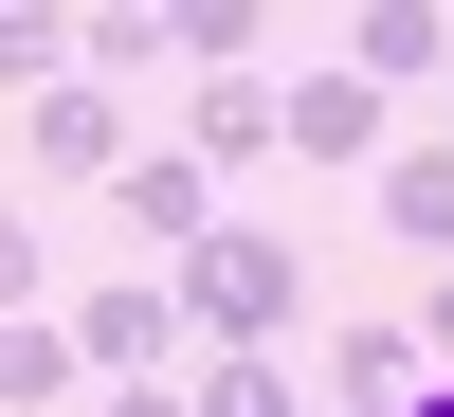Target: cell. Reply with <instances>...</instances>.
Segmentation results:
<instances>
[{"label": "cell", "instance_id": "16", "mask_svg": "<svg viewBox=\"0 0 454 417\" xmlns=\"http://www.w3.org/2000/svg\"><path fill=\"white\" fill-rule=\"evenodd\" d=\"M400 327H419V363L454 382V273H436V290H419V309H400Z\"/></svg>", "mask_w": 454, "mask_h": 417}, {"label": "cell", "instance_id": "12", "mask_svg": "<svg viewBox=\"0 0 454 417\" xmlns=\"http://www.w3.org/2000/svg\"><path fill=\"white\" fill-rule=\"evenodd\" d=\"M164 36H182V91H200V73H254V55H273V0H164Z\"/></svg>", "mask_w": 454, "mask_h": 417}, {"label": "cell", "instance_id": "4", "mask_svg": "<svg viewBox=\"0 0 454 417\" xmlns=\"http://www.w3.org/2000/svg\"><path fill=\"white\" fill-rule=\"evenodd\" d=\"M19 145H36L55 181H91V200H109V181L145 164V127H128V91H91V73H73V91H36V109H19Z\"/></svg>", "mask_w": 454, "mask_h": 417}, {"label": "cell", "instance_id": "5", "mask_svg": "<svg viewBox=\"0 0 454 417\" xmlns=\"http://www.w3.org/2000/svg\"><path fill=\"white\" fill-rule=\"evenodd\" d=\"M109 218H128V236H145V273H182V254L218 236V164H182V145H145V164L109 181Z\"/></svg>", "mask_w": 454, "mask_h": 417}, {"label": "cell", "instance_id": "18", "mask_svg": "<svg viewBox=\"0 0 454 417\" xmlns=\"http://www.w3.org/2000/svg\"><path fill=\"white\" fill-rule=\"evenodd\" d=\"M419 417H454V382H436V399H419Z\"/></svg>", "mask_w": 454, "mask_h": 417}, {"label": "cell", "instance_id": "2", "mask_svg": "<svg viewBox=\"0 0 454 417\" xmlns=\"http://www.w3.org/2000/svg\"><path fill=\"white\" fill-rule=\"evenodd\" d=\"M73 363H91V382H164V363H182V290H164V273L73 290Z\"/></svg>", "mask_w": 454, "mask_h": 417}, {"label": "cell", "instance_id": "17", "mask_svg": "<svg viewBox=\"0 0 454 417\" xmlns=\"http://www.w3.org/2000/svg\"><path fill=\"white\" fill-rule=\"evenodd\" d=\"M73 417H182V382H91Z\"/></svg>", "mask_w": 454, "mask_h": 417}, {"label": "cell", "instance_id": "1", "mask_svg": "<svg viewBox=\"0 0 454 417\" xmlns=\"http://www.w3.org/2000/svg\"><path fill=\"white\" fill-rule=\"evenodd\" d=\"M182 345L200 363H291V327H309V236H273V218H218L200 254H182Z\"/></svg>", "mask_w": 454, "mask_h": 417}, {"label": "cell", "instance_id": "14", "mask_svg": "<svg viewBox=\"0 0 454 417\" xmlns=\"http://www.w3.org/2000/svg\"><path fill=\"white\" fill-rule=\"evenodd\" d=\"M182 417H309V382H291V363H200Z\"/></svg>", "mask_w": 454, "mask_h": 417}, {"label": "cell", "instance_id": "7", "mask_svg": "<svg viewBox=\"0 0 454 417\" xmlns=\"http://www.w3.org/2000/svg\"><path fill=\"white\" fill-rule=\"evenodd\" d=\"M273 127H291V164H364L382 145V91L346 55H309V73H273Z\"/></svg>", "mask_w": 454, "mask_h": 417}, {"label": "cell", "instance_id": "15", "mask_svg": "<svg viewBox=\"0 0 454 417\" xmlns=\"http://www.w3.org/2000/svg\"><path fill=\"white\" fill-rule=\"evenodd\" d=\"M55 309V236H36V200H0V327Z\"/></svg>", "mask_w": 454, "mask_h": 417}, {"label": "cell", "instance_id": "9", "mask_svg": "<svg viewBox=\"0 0 454 417\" xmlns=\"http://www.w3.org/2000/svg\"><path fill=\"white\" fill-rule=\"evenodd\" d=\"M73 73H91V91H145V73H182L164 0H73Z\"/></svg>", "mask_w": 454, "mask_h": 417}, {"label": "cell", "instance_id": "10", "mask_svg": "<svg viewBox=\"0 0 454 417\" xmlns=\"http://www.w3.org/2000/svg\"><path fill=\"white\" fill-rule=\"evenodd\" d=\"M91 399V363H73V309H19L0 327V417H73Z\"/></svg>", "mask_w": 454, "mask_h": 417}, {"label": "cell", "instance_id": "6", "mask_svg": "<svg viewBox=\"0 0 454 417\" xmlns=\"http://www.w3.org/2000/svg\"><path fill=\"white\" fill-rule=\"evenodd\" d=\"M346 73H364V91H454V0H364V19H346Z\"/></svg>", "mask_w": 454, "mask_h": 417}, {"label": "cell", "instance_id": "13", "mask_svg": "<svg viewBox=\"0 0 454 417\" xmlns=\"http://www.w3.org/2000/svg\"><path fill=\"white\" fill-rule=\"evenodd\" d=\"M0 91H73V0H0Z\"/></svg>", "mask_w": 454, "mask_h": 417}, {"label": "cell", "instance_id": "11", "mask_svg": "<svg viewBox=\"0 0 454 417\" xmlns=\"http://www.w3.org/2000/svg\"><path fill=\"white\" fill-rule=\"evenodd\" d=\"M382 236L419 254V273H454V145H419V164H382Z\"/></svg>", "mask_w": 454, "mask_h": 417}, {"label": "cell", "instance_id": "3", "mask_svg": "<svg viewBox=\"0 0 454 417\" xmlns=\"http://www.w3.org/2000/svg\"><path fill=\"white\" fill-rule=\"evenodd\" d=\"M436 399V363H419V327H327V363H309V417H419Z\"/></svg>", "mask_w": 454, "mask_h": 417}, {"label": "cell", "instance_id": "19", "mask_svg": "<svg viewBox=\"0 0 454 417\" xmlns=\"http://www.w3.org/2000/svg\"><path fill=\"white\" fill-rule=\"evenodd\" d=\"M436 145H454V127H436Z\"/></svg>", "mask_w": 454, "mask_h": 417}, {"label": "cell", "instance_id": "8", "mask_svg": "<svg viewBox=\"0 0 454 417\" xmlns=\"http://www.w3.org/2000/svg\"><path fill=\"white\" fill-rule=\"evenodd\" d=\"M273 73H200V91H182V164H273Z\"/></svg>", "mask_w": 454, "mask_h": 417}]
</instances>
